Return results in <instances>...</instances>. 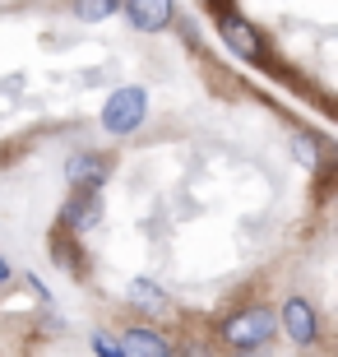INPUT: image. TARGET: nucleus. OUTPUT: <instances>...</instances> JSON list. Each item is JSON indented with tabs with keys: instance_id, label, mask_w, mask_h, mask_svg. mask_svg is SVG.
I'll use <instances>...</instances> for the list:
<instances>
[{
	"instance_id": "7",
	"label": "nucleus",
	"mask_w": 338,
	"mask_h": 357,
	"mask_svg": "<svg viewBox=\"0 0 338 357\" xmlns=\"http://www.w3.org/2000/svg\"><path fill=\"white\" fill-rule=\"evenodd\" d=\"M116 10V0H84L79 5V19H102V14Z\"/></svg>"
},
{
	"instance_id": "2",
	"label": "nucleus",
	"mask_w": 338,
	"mask_h": 357,
	"mask_svg": "<svg viewBox=\"0 0 338 357\" xmlns=\"http://www.w3.org/2000/svg\"><path fill=\"white\" fill-rule=\"evenodd\" d=\"M269 334H273L269 311H246V316L227 320V344H236V348H260Z\"/></svg>"
},
{
	"instance_id": "5",
	"label": "nucleus",
	"mask_w": 338,
	"mask_h": 357,
	"mask_svg": "<svg viewBox=\"0 0 338 357\" xmlns=\"http://www.w3.org/2000/svg\"><path fill=\"white\" fill-rule=\"evenodd\" d=\"M162 339H158V334H130V339H125V344H121V353H162Z\"/></svg>"
},
{
	"instance_id": "9",
	"label": "nucleus",
	"mask_w": 338,
	"mask_h": 357,
	"mask_svg": "<svg viewBox=\"0 0 338 357\" xmlns=\"http://www.w3.org/2000/svg\"><path fill=\"white\" fill-rule=\"evenodd\" d=\"M0 278H5V260H0Z\"/></svg>"
},
{
	"instance_id": "4",
	"label": "nucleus",
	"mask_w": 338,
	"mask_h": 357,
	"mask_svg": "<svg viewBox=\"0 0 338 357\" xmlns=\"http://www.w3.org/2000/svg\"><path fill=\"white\" fill-rule=\"evenodd\" d=\"M283 320H287V334H292V339H311L315 316H311V306H306V302H297V297H292V302L283 306Z\"/></svg>"
},
{
	"instance_id": "3",
	"label": "nucleus",
	"mask_w": 338,
	"mask_h": 357,
	"mask_svg": "<svg viewBox=\"0 0 338 357\" xmlns=\"http://www.w3.org/2000/svg\"><path fill=\"white\" fill-rule=\"evenodd\" d=\"M130 19L135 28L153 33V28H162L171 19V0H130Z\"/></svg>"
},
{
	"instance_id": "1",
	"label": "nucleus",
	"mask_w": 338,
	"mask_h": 357,
	"mask_svg": "<svg viewBox=\"0 0 338 357\" xmlns=\"http://www.w3.org/2000/svg\"><path fill=\"white\" fill-rule=\"evenodd\" d=\"M107 130H116V135H125V130H135L144 121V93L139 89H121L112 102H107Z\"/></svg>"
},
{
	"instance_id": "8",
	"label": "nucleus",
	"mask_w": 338,
	"mask_h": 357,
	"mask_svg": "<svg viewBox=\"0 0 338 357\" xmlns=\"http://www.w3.org/2000/svg\"><path fill=\"white\" fill-rule=\"evenodd\" d=\"M70 176H102V162L98 158H75L70 162Z\"/></svg>"
},
{
	"instance_id": "6",
	"label": "nucleus",
	"mask_w": 338,
	"mask_h": 357,
	"mask_svg": "<svg viewBox=\"0 0 338 357\" xmlns=\"http://www.w3.org/2000/svg\"><path fill=\"white\" fill-rule=\"evenodd\" d=\"M98 213H102V199L89 195L84 204H75V227H84V232H89V227L98 223Z\"/></svg>"
}]
</instances>
